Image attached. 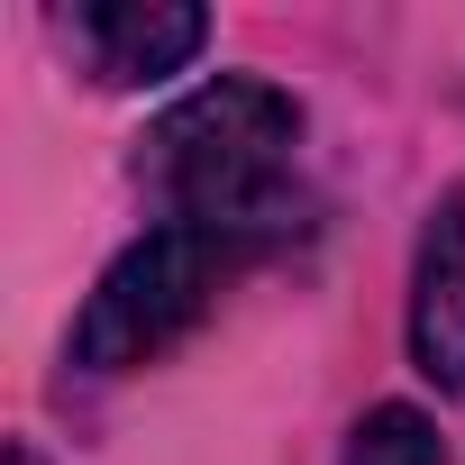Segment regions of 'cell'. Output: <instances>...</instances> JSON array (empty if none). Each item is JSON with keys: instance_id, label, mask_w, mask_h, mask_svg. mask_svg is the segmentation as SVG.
I'll list each match as a JSON object with an SVG mask.
<instances>
[{"instance_id": "2", "label": "cell", "mask_w": 465, "mask_h": 465, "mask_svg": "<svg viewBox=\"0 0 465 465\" xmlns=\"http://www.w3.org/2000/svg\"><path fill=\"white\" fill-rule=\"evenodd\" d=\"M247 256L256 247L210 238V228H183V219L146 228V238L119 247L110 274L92 283V302L74 320V365L83 374H137V365H155L173 338L201 329V311L219 302V283L238 274Z\"/></svg>"}, {"instance_id": "4", "label": "cell", "mask_w": 465, "mask_h": 465, "mask_svg": "<svg viewBox=\"0 0 465 465\" xmlns=\"http://www.w3.org/2000/svg\"><path fill=\"white\" fill-rule=\"evenodd\" d=\"M411 356L438 392H465V183L429 210L420 274H411Z\"/></svg>"}, {"instance_id": "1", "label": "cell", "mask_w": 465, "mask_h": 465, "mask_svg": "<svg viewBox=\"0 0 465 465\" xmlns=\"http://www.w3.org/2000/svg\"><path fill=\"white\" fill-rule=\"evenodd\" d=\"M137 173L164 201V219L274 247L302 228V101L256 74H219L146 128Z\"/></svg>"}, {"instance_id": "6", "label": "cell", "mask_w": 465, "mask_h": 465, "mask_svg": "<svg viewBox=\"0 0 465 465\" xmlns=\"http://www.w3.org/2000/svg\"><path fill=\"white\" fill-rule=\"evenodd\" d=\"M10 465H37V456H28V447H19V456H10Z\"/></svg>"}, {"instance_id": "3", "label": "cell", "mask_w": 465, "mask_h": 465, "mask_svg": "<svg viewBox=\"0 0 465 465\" xmlns=\"http://www.w3.org/2000/svg\"><path fill=\"white\" fill-rule=\"evenodd\" d=\"M64 37L92 55L101 83H164L210 46V10H192V0H83V10H64Z\"/></svg>"}, {"instance_id": "5", "label": "cell", "mask_w": 465, "mask_h": 465, "mask_svg": "<svg viewBox=\"0 0 465 465\" xmlns=\"http://www.w3.org/2000/svg\"><path fill=\"white\" fill-rule=\"evenodd\" d=\"M347 465H447V456H438V429H429L411 401H383V411H365V420H356Z\"/></svg>"}]
</instances>
